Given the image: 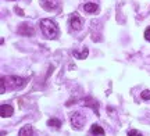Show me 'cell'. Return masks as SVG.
<instances>
[{
    "label": "cell",
    "instance_id": "2",
    "mask_svg": "<svg viewBox=\"0 0 150 136\" xmlns=\"http://www.w3.org/2000/svg\"><path fill=\"white\" fill-rule=\"evenodd\" d=\"M39 27H40V31H42L43 36L46 39H56L59 36V27L57 24L49 18H45V20H40L39 21Z\"/></svg>",
    "mask_w": 150,
    "mask_h": 136
},
{
    "label": "cell",
    "instance_id": "17",
    "mask_svg": "<svg viewBox=\"0 0 150 136\" xmlns=\"http://www.w3.org/2000/svg\"><path fill=\"white\" fill-rule=\"evenodd\" d=\"M10 1H16V0H10Z\"/></svg>",
    "mask_w": 150,
    "mask_h": 136
},
{
    "label": "cell",
    "instance_id": "1",
    "mask_svg": "<svg viewBox=\"0 0 150 136\" xmlns=\"http://www.w3.org/2000/svg\"><path fill=\"white\" fill-rule=\"evenodd\" d=\"M6 85L10 90H18L27 85V79L21 76H3L1 78V93H6Z\"/></svg>",
    "mask_w": 150,
    "mask_h": 136
},
{
    "label": "cell",
    "instance_id": "16",
    "mask_svg": "<svg viewBox=\"0 0 150 136\" xmlns=\"http://www.w3.org/2000/svg\"><path fill=\"white\" fill-rule=\"evenodd\" d=\"M145 39L147 40V42H150V28H147L145 31Z\"/></svg>",
    "mask_w": 150,
    "mask_h": 136
},
{
    "label": "cell",
    "instance_id": "3",
    "mask_svg": "<svg viewBox=\"0 0 150 136\" xmlns=\"http://www.w3.org/2000/svg\"><path fill=\"white\" fill-rule=\"evenodd\" d=\"M70 121H71V126H72V129L75 131H81L82 129V126L85 125V115H82L79 111H75L72 114L70 115Z\"/></svg>",
    "mask_w": 150,
    "mask_h": 136
},
{
    "label": "cell",
    "instance_id": "7",
    "mask_svg": "<svg viewBox=\"0 0 150 136\" xmlns=\"http://www.w3.org/2000/svg\"><path fill=\"white\" fill-rule=\"evenodd\" d=\"M0 114L3 118H8L11 115L14 114V109L11 107L10 104H1V107H0Z\"/></svg>",
    "mask_w": 150,
    "mask_h": 136
},
{
    "label": "cell",
    "instance_id": "11",
    "mask_svg": "<svg viewBox=\"0 0 150 136\" xmlns=\"http://www.w3.org/2000/svg\"><path fill=\"white\" fill-rule=\"evenodd\" d=\"M88 54H89V50H88V47H83L81 51H76V50L74 51V57H76L78 60H85L86 57H88Z\"/></svg>",
    "mask_w": 150,
    "mask_h": 136
},
{
    "label": "cell",
    "instance_id": "4",
    "mask_svg": "<svg viewBox=\"0 0 150 136\" xmlns=\"http://www.w3.org/2000/svg\"><path fill=\"white\" fill-rule=\"evenodd\" d=\"M70 27L72 28L74 31L82 29V27H83V20H82V17L78 16L76 13H74V14L70 17Z\"/></svg>",
    "mask_w": 150,
    "mask_h": 136
},
{
    "label": "cell",
    "instance_id": "9",
    "mask_svg": "<svg viewBox=\"0 0 150 136\" xmlns=\"http://www.w3.org/2000/svg\"><path fill=\"white\" fill-rule=\"evenodd\" d=\"M18 136H33V129L31 125H25L22 126L20 132H18Z\"/></svg>",
    "mask_w": 150,
    "mask_h": 136
},
{
    "label": "cell",
    "instance_id": "12",
    "mask_svg": "<svg viewBox=\"0 0 150 136\" xmlns=\"http://www.w3.org/2000/svg\"><path fill=\"white\" fill-rule=\"evenodd\" d=\"M47 126L54 128V129H59L60 126H61V121H60L59 118H50V120L47 121Z\"/></svg>",
    "mask_w": 150,
    "mask_h": 136
},
{
    "label": "cell",
    "instance_id": "6",
    "mask_svg": "<svg viewBox=\"0 0 150 136\" xmlns=\"http://www.w3.org/2000/svg\"><path fill=\"white\" fill-rule=\"evenodd\" d=\"M18 33L24 35V36H32L33 35V28L28 24V22H22L21 25L18 27Z\"/></svg>",
    "mask_w": 150,
    "mask_h": 136
},
{
    "label": "cell",
    "instance_id": "14",
    "mask_svg": "<svg viewBox=\"0 0 150 136\" xmlns=\"http://www.w3.org/2000/svg\"><path fill=\"white\" fill-rule=\"evenodd\" d=\"M140 97L143 99V100H150V90H147V89H146V90H143V92H142V94H140Z\"/></svg>",
    "mask_w": 150,
    "mask_h": 136
},
{
    "label": "cell",
    "instance_id": "10",
    "mask_svg": "<svg viewBox=\"0 0 150 136\" xmlns=\"http://www.w3.org/2000/svg\"><path fill=\"white\" fill-rule=\"evenodd\" d=\"M97 8H99V6H97L96 3H93V1H89V3H85V4H83V10H85L86 13H89V14L96 13Z\"/></svg>",
    "mask_w": 150,
    "mask_h": 136
},
{
    "label": "cell",
    "instance_id": "15",
    "mask_svg": "<svg viewBox=\"0 0 150 136\" xmlns=\"http://www.w3.org/2000/svg\"><path fill=\"white\" fill-rule=\"evenodd\" d=\"M128 136H143V135H142L139 131H136V129H131V131L128 132Z\"/></svg>",
    "mask_w": 150,
    "mask_h": 136
},
{
    "label": "cell",
    "instance_id": "8",
    "mask_svg": "<svg viewBox=\"0 0 150 136\" xmlns=\"http://www.w3.org/2000/svg\"><path fill=\"white\" fill-rule=\"evenodd\" d=\"M92 136H104V129L99 124H93L91 126V132H89Z\"/></svg>",
    "mask_w": 150,
    "mask_h": 136
},
{
    "label": "cell",
    "instance_id": "13",
    "mask_svg": "<svg viewBox=\"0 0 150 136\" xmlns=\"http://www.w3.org/2000/svg\"><path fill=\"white\" fill-rule=\"evenodd\" d=\"M83 106H88V107H92V109H93V111H95V113H96V115H99V110H97V103H95V101H93V100H92V99H86L85 101H83Z\"/></svg>",
    "mask_w": 150,
    "mask_h": 136
},
{
    "label": "cell",
    "instance_id": "5",
    "mask_svg": "<svg viewBox=\"0 0 150 136\" xmlns=\"http://www.w3.org/2000/svg\"><path fill=\"white\" fill-rule=\"evenodd\" d=\"M39 3H40V6H42L43 10L54 11V10H57V8H59L60 0H40Z\"/></svg>",
    "mask_w": 150,
    "mask_h": 136
}]
</instances>
